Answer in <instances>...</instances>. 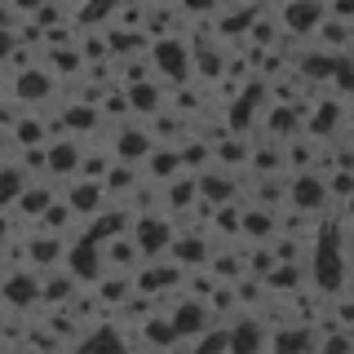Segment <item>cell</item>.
Returning <instances> with one entry per match:
<instances>
[{
	"instance_id": "obj_1",
	"label": "cell",
	"mask_w": 354,
	"mask_h": 354,
	"mask_svg": "<svg viewBox=\"0 0 354 354\" xmlns=\"http://www.w3.org/2000/svg\"><path fill=\"white\" fill-rule=\"evenodd\" d=\"M151 66L160 75H169V80H191L195 58H191V49H186L177 36H160V40H155V49H151Z\"/></svg>"
},
{
	"instance_id": "obj_2",
	"label": "cell",
	"mask_w": 354,
	"mask_h": 354,
	"mask_svg": "<svg viewBox=\"0 0 354 354\" xmlns=\"http://www.w3.org/2000/svg\"><path fill=\"white\" fill-rule=\"evenodd\" d=\"M133 243H138L142 261H160L164 252H169V243H173V226L160 213H142L138 226H133Z\"/></svg>"
},
{
	"instance_id": "obj_3",
	"label": "cell",
	"mask_w": 354,
	"mask_h": 354,
	"mask_svg": "<svg viewBox=\"0 0 354 354\" xmlns=\"http://www.w3.org/2000/svg\"><path fill=\"white\" fill-rule=\"evenodd\" d=\"M169 324L177 332V341H186V337H199V332L213 328V315H208V306L199 301V297H182V301L169 310Z\"/></svg>"
},
{
	"instance_id": "obj_4",
	"label": "cell",
	"mask_w": 354,
	"mask_h": 354,
	"mask_svg": "<svg viewBox=\"0 0 354 354\" xmlns=\"http://www.w3.org/2000/svg\"><path fill=\"white\" fill-rule=\"evenodd\" d=\"M66 270L75 274L80 283H88V279H97V274L106 270L102 266V243L97 239H75V243H66Z\"/></svg>"
},
{
	"instance_id": "obj_5",
	"label": "cell",
	"mask_w": 354,
	"mask_h": 354,
	"mask_svg": "<svg viewBox=\"0 0 354 354\" xmlns=\"http://www.w3.org/2000/svg\"><path fill=\"white\" fill-rule=\"evenodd\" d=\"M310 270H315V288H324V292H337V288H341L346 261H341V252H337V243H332V239L315 243V257H310Z\"/></svg>"
},
{
	"instance_id": "obj_6",
	"label": "cell",
	"mask_w": 354,
	"mask_h": 354,
	"mask_svg": "<svg viewBox=\"0 0 354 354\" xmlns=\"http://www.w3.org/2000/svg\"><path fill=\"white\" fill-rule=\"evenodd\" d=\"M266 341H270V332H266L257 319H235V324H226V354H266Z\"/></svg>"
},
{
	"instance_id": "obj_7",
	"label": "cell",
	"mask_w": 354,
	"mask_h": 354,
	"mask_svg": "<svg viewBox=\"0 0 354 354\" xmlns=\"http://www.w3.org/2000/svg\"><path fill=\"white\" fill-rule=\"evenodd\" d=\"M288 199H292L301 213H319V208H324V199H328V177L297 173L292 182H288Z\"/></svg>"
},
{
	"instance_id": "obj_8",
	"label": "cell",
	"mask_w": 354,
	"mask_h": 354,
	"mask_svg": "<svg viewBox=\"0 0 354 354\" xmlns=\"http://www.w3.org/2000/svg\"><path fill=\"white\" fill-rule=\"evenodd\" d=\"M151 151H155V138H151V129H138V124L120 129V133H115V147H111V155H115L120 164H142Z\"/></svg>"
},
{
	"instance_id": "obj_9",
	"label": "cell",
	"mask_w": 354,
	"mask_h": 354,
	"mask_svg": "<svg viewBox=\"0 0 354 354\" xmlns=\"http://www.w3.org/2000/svg\"><path fill=\"white\" fill-rule=\"evenodd\" d=\"M324 0H292V5H283V27L292 31V36H310V31L324 22Z\"/></svg>"
},
{
	"instance_id": "obj_10",
	"label": "cell",
	"mask_w": 354,
	"mask_h": 354,
	"mask_svg": "<svg viewBox=\"0 0 354 354\" xmlns=\"http://www.w3.org/2000/svg\"><path fill=\"white\" fill-rule=\"evenodd\" d=\"M75 169H80V147H75V138L44 142V173H49V177H66Z\"/></svg>"
},
{
	"instance_id": "obj_11",
	"label": "cell",
	"mask_w": 354,
	"mask_h": 354,
	"mask_svg": "<svg viewBox=\"0 0 354 354\" xmlns=\"http://www.w3.org/2000/svg\"><path fill=\"white\" fill-rule=\"evenodd\" d=\"M0 297H5L14 310H27V306L40 301V279L31 270H18V274H9V279L0 283Z\"/></svg>"
},
{
	"instance_id": "obj_12",
	"label": "cell",
	"mask_w": 354,
	"mask_h": 354,
	"mask_svg": "<svg viewBox=\"0 0 354 354\" xmlns=\"http://www.w3.org/2000/svg\"><path fill=\"white\" fill-rule=\"evenodd\" d=\"M266 350H274V354H310L315 350V332L310 328H279L270 341H266Z\"/></svg>"
},
{
	"instance_id": "obj_13",
	"label": "cell",
	"mask_w": 354,
	"mask_h": 354,
	"mask_svg": "<svg viewBox=\"0 0 354 354\" xmlns=\"http://www.w3.org/2000/svg\"><path fill=\"white\" fill-rule=\"evenodd\" d=\"M49 204H53V191H49V186H40V191H36V186H22V195L14 199V208H18V213L22 217H31V221H40L44 213H49Z\"/></svg>"
},
{
	"instance_id": "obj_14",
	"label": "cell",
	"mask_w": 354,
	"mask_h": 354,
	"mask_svg": "<svg viewBox=\"0 0 354 354\" xmlns=\"http://www.w3.org/2000/svg\"><path fill=\"white\" fill-rule=\"evenodd\" d=\"M75 354H129L124 350V341L115 337V332H106V328H93L88 337L75 341Z\"/></svg>"
},
{
	"instance_id": "obj_15",
	"label": "cell",
	"mask_w": 354,
	"mask_h": 354,
	"mask_svg": "<svg viewBox=\"0 0 354 354\" xmlns=\"http://www.w3.org/2000/svg\"><path fill=\"white\" fill-rule=\"evenodd\" d=\"M124 102L138 111V115H155V111H164V93L155 84H129L124 88Z\"/></svg>"
},
{
	"instance_id": "obj_16",
	"label": "cell",
	"mask_w": 354,
	"mask_h": 354,
	"mask_svg": "<svg viewBox=\"0 0 354 354\" xmlns=\"http://www.w3.org/2000/svg\"><path fill=\"white\" fill-rule=\"evenodd\" d=\"M14 75H18V97H22V102H44V97L53 93L49 75L36 71V66H31V71H14Z\"/></svg>"
},
{
	"instance_id": "obj_17",
	"label": "cell",
	"mask_w": 354,
	"mask_h": 354,
	"mask_svg": "<svg viewBox=\"0 0 354 354\" xmlns=\"http://www.w3.org/2000/svg\"><path fill=\"white\" fill-rule=\"evenodd\" d=\"M195 195L226 204V199L235 195V182H226V173H199V177H195Z\"/></svg>"
},
{
	"instance_id": "obj_18",
	"label": "cell",
	"mask_w": 354,
	"mask_h": 354,
	"mask_svg": "<svg viewBox=\"0 0 354 354\" xmlns=\"http://www.w3.org/2000/svg\"><path fill=\"white\" fill-rule=\"evenodd\" d=\"M142 261V252H138V243L133 239H111V243H102V266H138Z\"/></svg>"
},
{
	"instance_id": "obj_19",
	"label": "cell",
	"mask_w": 354,
	"mask_h": 354,
	"mask_svg": "<svg viewBox=\"0 0 354 354\" xmlns=\"http://www.w3.org/2000/svg\"><path fill=\"white\" fill-rule=\"evenodd\" d=\"M31 177H27V169H14V164H5L0 169V208H9L14 199L22 195V186H27Z\"/></svg>"
},
{
	"instance_id": "obj_20",
	"label": "cell",
	"mask_w": 354,
	"mask_h": 354,
	"mask_svg": "<svg viewBox=\"0 0 354 354\" xmlns=\"http://www.w3.org/2000/svg\"><path fill=\"white\" fill-rule=\"evenodd\" d=\"M337 120H341V102H324V111H319V115H315V129H332V124H337Z\"/></svg>"
},
{
	"instance_id": "obj_21",
	"label": "cell",
	"mask_w": 354,
	"mask_h": 354,
	"mask_svg": "<svg viewBox=\"0 0 354 354\" xmlns=\"http://www.w3.org/2000/svg\"><path fill=\"white\" fill-rule=\"evenodd\" d=\"M177 5H182L186 14H213V9H217V0H177Z\"/></svg>"
},
{
	"instance_id": "obj_22",
	"label": "cell",
	"mask_w": 354,
	"mask_h": 354,
	"mask_svg": "<svg viewBox=\"0 0 354 354\" xmlns=\"http://www.w3.org/2000/svg\"><path fill=\"white\" fill-rule=\"evenodd\" d=\"M14 44H18V36H14V31H0V62H5L9 53H14Z\"/></svg>"
},
{
	"instance_id": "obj_23",
	"label": "cell",
	"mask_w": 354,
	"mask_h": 354,
	"mask_svg": "<svg viewBox=\"0 0 354 354\" xmlns=\"http://www.w3.org/2000/svg\"><path fill=\"white\" fill-rule=\"evenodd\" d=\"M9 142H14V138H9V129H0V155H5V147H9Z\"/></svg>"
},
{
	"instance_id": "obj_24",
	"label": "cell",
	"mask_w": 354,
	"mask_h": 354,
	"mask_svg": "<svg viewBox=\"0 0 354 354\" xmlns=\"http://www.w3.org/2000/svg\"><path fill=\"white\" fill-rule=\"evenodd\" d=\"M346 221H354V195L346 199Z\"/></svg>"
}]
</instances>
